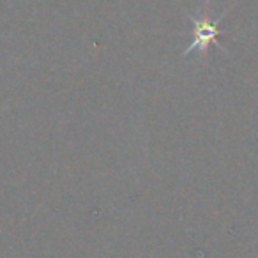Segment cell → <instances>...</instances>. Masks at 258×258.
<instances>
[{"label": "cell", "instance_id": "1", "mask_svg": "<svg viewBox=\"0 0 258 258\" xmlns=\"http://www.w3.org/2000/svg\"><path fill=\"white\" fill-rule=\"evenodd\" d=\"M226 13H223L219 18L212 20V13H211V2H205L204 8L200 9V15L193 16V15H186L187 20L193 23V43L182 51L184 57L191 55L193 51L202 53V57H207L209 53V46L214 44L216 48H221V44L218 43V36L226 34L225 30L219 29V23L225 18Z\"/></svg>", "mask_w": 258, "mask_h": 258}]
</instances>
